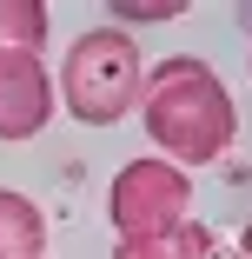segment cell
<instances>
[{
	"label": "cell",
	"mask_w": 252,
	"mask_h": 259,
	"mask_svg": "<svg viewBox=\"0 0 252 259\" xmlns=\"http://www.w3.org/2000/svg\"><path fill=\"white\" fill-rule=\"evenodd\" d=\"M139 120H146V140L160 146V160H173L179 173L186 166H213L232 146V133H239V107H232L226 80L199 54H173L160 67H146Z\"/></svg>",
	"instance_id": "obj_1"
},
{
	"label": "cell",
	"mask_w": 252,
	"mask_h": 259,
	"mask_svg": "<svg viewBox=\"0 0 252 259\" xmlns=\"http://www.w3.org/2000/svg\"><path fill=\"white\" fill-rule=\"evenodd\" d=\"M139 87H146V60H139V40L126 27H86L67 60H60V80L54 93L67 100V113L80 126H113L139 107Z\"/></svg>",
	"instance_id": "obj_2"
},
{
	"label": "cell",
	"mask_w": 252,
	"mask_h": 259,
	"mask_svg": "<svg viewBox=\"0 0 252 259\" xmlns=\"http://www.w3.org/2000/svg\"><path fill=\"white\" fill-rule=\"evenodd\" d=\"M107 220H113L120 246H126V239L173 233V226L192 220V180H186L173 160H160V153L126 160V166L113 173V186H107Z\"/></svg>",
	"instance_id": "obj_3"
},
{
	"label": "cell",
	"mask_w": 252,
	"mask_h": 259,
	"mask_svg": "<svg viewBox=\"0 0 252 259\" xmlns=\"http://www.w3.org/2000/svg\"><path fill=\"white\" fill-rule=\"evenodd\" d=\"M54 107H60V93H54V73L40 67V54L0 47V140H33L54 120Z\"/></svg>",
	"instance_id": "obj_4"
},
{
	"label": "cell",
	"mask_w": 252,
	"mask_h": 259,
	"mask_svg": "<svg viewBox=\"0 0 252 259\" xmlns=\"http://www.w3.org/2000/svg\"><path fill=\"white\" fill-rule=\"evenodd\" d=\"M113 259H226V246H219L213 226L186 220V226H173V233H153V239H126V246H113Z\"/></svg>",
	"instance_id": "obj_5"
},
{
	"label": "cell",
	"mask_w": 252,
	"mask_h": 259,
	"mask_svg": "<svg viewBox=\"0 0 252 259\" xmlns=\"http://www.w3.org/2000/svg\"><path fill=\"white\" fill-rule=\"evenodd\" d=\"M46 252V220L40 206L14 186H0V259H40Z\"/></svg>",
	"instance_id": "obj_6"
},
{
	"label": "cell",
	"mask_w": 252,
	"mask_h": 259,
	"mask_svg": "<svg viewBox=\"0 0 252 259\" xmlns=\"http://www.w3.org/2000/svg\"><path fill=\"white\" fill-rule=\"evenodd\" d=\"M46 40V7L40 0H0V47L7 54H40Z\"/></svg>",
	"instance_id": "obj_7"
},
{
	"label": "cell",
	"mask_w": 252,
	"mask_h": 259,
	"mask_svg": "<svg viewBox=\"0 0 252 259\" xmlns=\"http://www.w3.org/2000/svg\"><path fill=\"white\" fill-rule=\"evenodd\" d=\"M186 0H153V7H113V27H160V20H179Z\"/></svg>",
	"instance_id": "obj_8"
},
{
	"label": "cell",
	"mask_w": 252,
	"mask_h": 259,
	"mask_svg": "<svg viewBox=\"0 0 252 259\" xmlns=\"http://www.w3.org/2000/svg\"><path fill=\"white\" fill-rule=\"evenodd\" d=\"M232 259H252V226H245V233L232 239Z\"/></svg>",
	"instance_id": "obj_9"
}]
</instances>
